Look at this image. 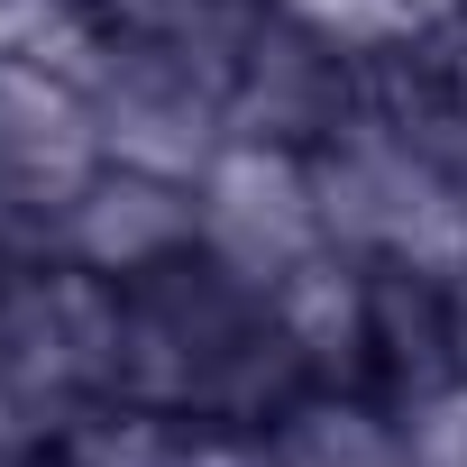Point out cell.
Instances as JSON below:
<instances>
[{
    "label": "cell",
    "mask_w": 467,
    "mask_h": 467,
    "mask_svg": "<svg viewBox=\"0 0 467 467\" xmlns=\"http://www.w3.org/2000/svg\"><path fill=\"white\" fill-rule=\"evenodd\" d=\"M56 239H65V257L92 266V275H156V266L183 257V239H192V202H183V183H165V174L101 165V174L56 211Z\"/></svg>",
    "instance_id": "obj_2"
},
{
    "label": "cell",
    "mask_w": 467,
    "mask_h": 467,
    "mask_svg": "<svg viewBox=\"0 0 467 467\" xmlns=\"http://www.w3.org/2000/svg\"><path fill=\"white\" fill-rule=\"evenodd\" d=\"M192 239L202 257H220L239 285H285L303 257H321V192H312V165H294L285 147L266 138H229L202 174V202H192Z\"/></svg>",
    "instance_id": "obj_1"
},
{
    "label": "cell",
    "mask_w": 467,
    "mask_h": 467,
    "mask_svg": "<svg viewBox=\"0 0 467 467\" xmlns=\"http://www.w3.org/2000/svg\"><path fill=\"white\" fill-rule=\"evenodd\" d=\"M403 458L412 467H467V385L421 394V412L403 421Z\"/></svg>",
    "instance_id": "obj_3"
}]
</instances>
